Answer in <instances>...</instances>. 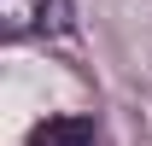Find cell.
<instances>
[{"label":"cell","mask_w":152,"mask_h":146,"mask_svg":"<svg viewBox=\"0 0 152 146\" xmlns=\"http://www.w3.org/2000/svg\"><path fill=\"white\" fill-rule=\"evenodd\" d=\"M6 35H35V29H70V0H0Z\"/></svg>","instance_id":"cell-1"},{"label":"cell","mask_w":152,"mask_h":146,"mask_svg":"<svg viewBox=\"0 0 152 146\" xmlns=\"http://www.w3.org/2000/svg\"><path fill=\"white\" fill-rule=\"evenodd\" d=\"M29 146H99V134H94V117L64 111V117H41L29 128Z\"/></svg>","instance_id":"cell-2"}]
</instances>
